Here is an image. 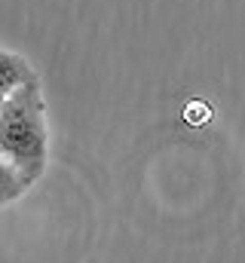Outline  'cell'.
Here are the masks:
<instances>
[{
    "label": "cell",
    "mask_w": 245,
    "mask_h": 263,
    "mask_svg": "<svg viewBox=\"0 0 245 263\" xmlns=\"http://www.w3.org/2000/svg\"><path fill=\"white\" fill-rule=\"evenodd\" d=\"M0 156L34 187L49 165V123L40 80H28L0 104Z\"/></svg>",
    "instance_id": "6da1fadb"
},
{
    "label": "cell",
    "mask_w": 245,
    "mask_h": 263,
    "mask_svg": "<svg viewBox=\"0 0 245 263\" xmlns=\"http://www.w3.org/2000/svg\"><path fill=\"white\" fill-rule=\"evenodd\" d=\"M37 73H34V67L31 62L25 59V55H19V52H9V49H0V104L19 89V86H25L28 80H34Z\"/></svg>",
    "instance_id": "7a4b0ae2"
},
{
    "label": "cell",
    "mask_w": 245,
    "mask_h": 263,
    "mask_svg": "<svg viewBox=\"0 0 245 263\" xmlns=\"http://www.w3.org/2000/svg\"><path fill=\"white\" fill-rule=\"evenodd\" d=\"M28 187H31V184L0 156V208L9 205V202H15V199H22L28 193Z\"/></svg>",
    "instance_id": "3957f363"
},
{
    "label": "cell",
    "mask_w": 245,
    "mask_h": 263,
    "mask_svg": "<svg viewBox=\"0 0 245 263\" xmlns=\"http://www.w3.org/2000/svg\"><path fill=\"white\" fill-rule=\"evenodd\" d=\"M184 120H187V123H205V120H208V107H205L202 101H193V104H187Z\"/></svg>",
    "instance_id": "277c9868"
}]
</instances>
